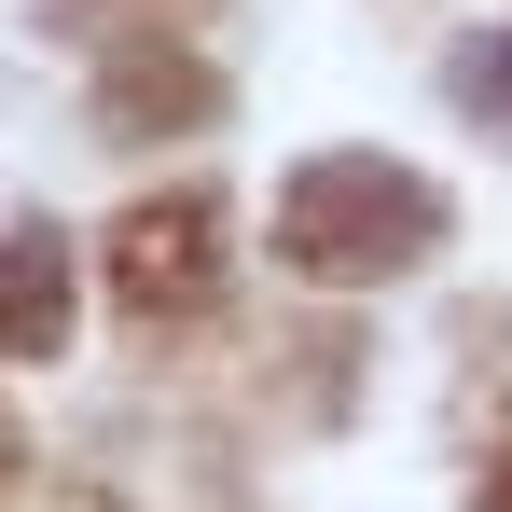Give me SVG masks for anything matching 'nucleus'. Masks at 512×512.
<instances>
[{
	"label": "nucleus",
	"mask_w": 512,
	"mask_h": 512,
	"mask_svg": "<svg viewBox=\"0 0 512 512\" xmlns=\"http://www.w3.org/2000/svg\"><path fill=\"white\" fill-rule=\"evenodd\" d=\"M429 208L402 167H374V153H333V167H305L291 180V208H277V250L305 263V277H374V263H402L429 250Z\"/></svg>",
	"instance_id": "1"
},
{
	"label": "nucleus",
	"mask_w": 512,
	"mask_h": 512,
	"mask_svg": "<svg viewBox=\"0 0 512 512\" xmlns=\"http://www.w3.org/2000/svg\"><path fill=\"white\" fill-rule=\"evenodd\" d=\"M208 236H222V208H208V194H180V208H139V222H125V291H153V305L208 291Z\"/></svg>",
	"instance_id": "2"
},
{
	"label": "nucleus",
	"mask_w": 512,
	"mask_h": 512,
	"mask_svg": "<svg viewBox=\"0 0 512 512\" xmlns=\"http://www.w3.org/2000/svg\"><path fill=\"white\" fill-rule=\"evenodd\" d=\"M56 277H70V250H56L42 222H28V236H0V346H56V319H70V305H56Z\"/></svg>",
	"instance_id": "3"
},
{
	"label": "nucleus",
	"mask_w": 512,
	"mask_h": 512,
	"mask_svg": "<svg viewBox=\"0 0 512 512\" xmlns=\"http://www.w3.org/2000/svg\"><path fill=\"white\" fill-rule=\"evenodd\" d=\"M457 111H471V125H499V139H512V28H499V42H471V56H457Z\"/></svg>",
	"instance_id": "4"
},
{
	"label": "nucleus",
	"mask_w": 512,
	"mask_h": 512,
	"mask_svg": "<svg viewBox=\"0 0 512 512\" xmlns=\"http://www.w3.org/2000/svg\"><path fill=\"white\" fill-rule=\"evenodd\" d=\"M499 512H512V471H499Z\"/></svg>",
	"instance_id": "5"
}]
</instances>
